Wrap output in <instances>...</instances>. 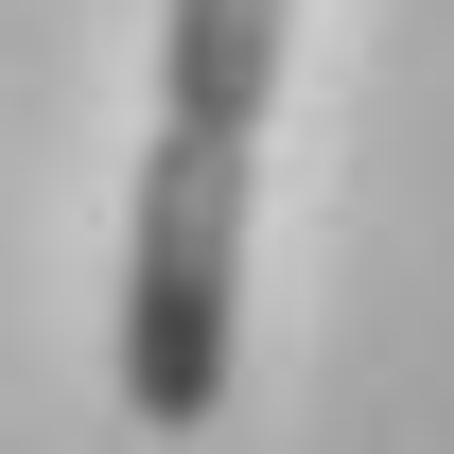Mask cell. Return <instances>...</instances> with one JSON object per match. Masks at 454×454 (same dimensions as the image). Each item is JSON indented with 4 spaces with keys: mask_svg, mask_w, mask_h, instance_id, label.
Wrapping results in <instances>:
<instances>
[{
    "mask_svg": "<svg viewBox=\"0 0 454 454\" xmlns=\"http://www.w3.org/2000/svg\"><path fill=\"white\" fill-rule=\"evenodd\" d=\"M227 349H245V140H175L140 158V227H122V402L192 437L227 402Z\"/></svg>",
    "mask_w": 454,
    "mask_h": 454,
    "instance_id": "cell-1",
    "label": "cell"
},
{
    "mask_svg": "<svg viewBox=\"0 0 454 454\" xmlns=\"http://www.w3.org/2000/svg\"><path fill=\"white\" fill-rule=\"evenodd\" d=\"M280 35H297V0H175V18H158V106H175V140H245V158H262Z\"/></svg>",
    "mask_w": 454,
    "mask_h": 454,
    "instance_id": "cell-2",
    "label": "cell"
}]
</instances>
